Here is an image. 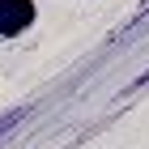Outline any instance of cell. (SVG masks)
Listing matches in <instances>:
<instances>
[{"label":"cell","mask_w":149,"mask_h":149,"mask_svg":"<svg viewBox=\"0 0 149 149\" xmlns=\"http://www.w3.org/2000/svg\"><path fill=\"white\" fill-rule=\"evenodd\" d=\"M34 22H38V4L34 0H0V43L22 38Z\"/></svg>","instance_id":"1"}]
</instances>
